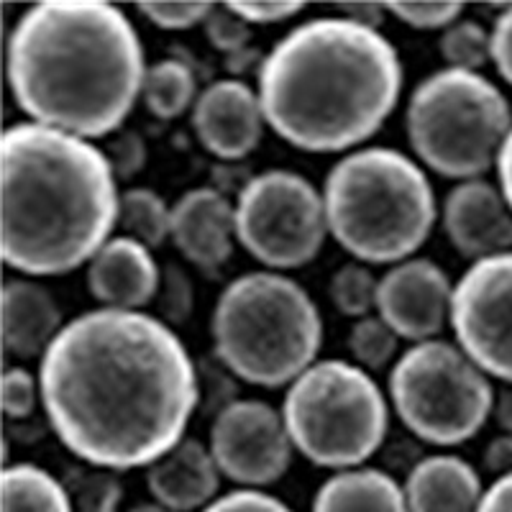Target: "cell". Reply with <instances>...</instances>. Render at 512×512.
<instances>
[{
    "label": "cell",
    "instance_id": "obj_1",
    "mask_svg": "<svg viewBox=\"0 0 512 512\" xmlns=\"http://www.w3.org/2000/svg\"><path fill=\"white\" fill-rule=\"evenodd\" d=\"M39 387L62 446L111 472L169 454L200 400L177 333L141 310L98 308L64 323L41 356Z\"/></svg>",
    "mask_w": 512,
    "mask_h": 512
},
{
    "label": "cell",
    "instance_id": "obj_2",
    "mask_svg": "<svg viewBox=\"0 0 512 512\" xmlns=\"http://www.w3.org/2000/svg\"><path fill=\"white\" fill-rule=\"evenodd\" d=\"M8 85L39 126L80 139L116 134L144 88V49L126 13L100 0H44L8 39Z\"/></svg>",
    "mask_w": 512,
    "mask_h": 512
},
{
    "label": "cell",
    "instance_id": "obj_3",
    "mask_svg": "<svg viewBox=\"0 0 512 512\" xmlns=\"http://www.w3.org/2000/svg\"><path fill=\"white\" fill-rule=\"evenodd\" d=\"M118 177L88 139L34 121L0 136V256L29 277L93 262L118 226Z\"/></svg>",
    "mask_w": 512,
    "mask_h": 512
},
{
    "label": "cell",
    "instance_id": "obj_4",
    "mask_svg": "<svg viewBox=\"0 0 512 512\" xmlns=\"http://www.w3.org/2000/svg\"><path fill=\"white\" fill-rule=\"evenodd\" d=\"M402 64L379 31L349 18H313L282 36L259 70L269 126L305 152H346L395 111Z\"/></svg>",
    "mask_w": 512,
    "mask_h": 512
},
{
    "label": "cell",
    "instance_id": "obj_5",
    "mask_svg": "<svg viewBox=\"0 0 512 512\" xmlns=\"http://www.w3.org/2000/svg\"><path fill=\"white\" fill-rule=\"evenodd\" d=\"M328 233L367 264H400L431 236L436 195L408 154L372 146L346 154L323 187Z\"/></svg>",
    "mask_w": 512,
    "mask_h": 512
},
{
    "label": "cell",
    "instance_id": "obj_6",
    "mask_svg": "<svg viewBox=\"0 0 512 512\" xmlns=\"http://www.w3.org/2000/svg\"><path fill=\"white\" fill-rule=\"evenodd\" d=\"M210 331L223 367L267 390L295 382L323 346L318 308L280 272L236 277L218 297Z\"/></svg>",
    "mask_w": 512,
    "mask_h": 512
},
{
    "label": "cell",
    "instance_id": "obj_7",
    "mask_svg": "<svg viewBox=\"0 0 512 512\" xmlns=\"http://www.w3.org/2000/svg\"><path fill=\"white\" fill-rule=\"evenodd\" d=\"M408 139L425 167L448 180H479L495 167L512 131V111L479 72L438 70L413 90L405 113Z\"/></svg>",
    "mask_w": 512,
    "mask_h": 512
},
{
    "label": "cell",
    "instance_id": "obj_8",
    "mask_svg": "<svg viewBox=\"0 0 512 512\" xmlns=\"http://www.w3.org/2000/svg\"><path fill=\"white\" fill-rule=\"evenodd\" d=\"M292 446L320 469H356L372 459L390 428L379 384L359 364L315 361L285 395L282 405Z\"/></svg>",
    "mask_w": 512,
    "mask_h": 512
},
{
    "label": "cell",
    "instance_id": "obj_9",
    "mask_svg": "<svg viewBox=\"0 0 512 512\" xmlns=\"http://www.w3.org/2000/svg\"><path fill=\"white\" fill-rule=\"evenodd\" d=\"M390 397L405 428L433 446H459L482 431L495 408L487 374L448 341L408 349L390 372Z\"/></svg>",
    "mask_w": 512,
    "mask_h": 512
},
{
    "label": "cell",
    "instance_id": "obj_10",
    "mask_svg": "<svg viewBox=\"0 0 512 512\" xmlns=\"http://www.w3.org/2000/svg\"><path fill=\"white\" fill-rule=\"evenodd\" d=\"M236 236L264 267H305L326 244L323 195L290 169L259 172L241 187L236 200Z\"/></svg>",
    "mask_w": 512,
    "mask_h": 512
},
{
    "label": "cell",
    "instance_id": "obj_11",
    "mask_svg": "<svg viewBox=\"0 0 512 512\" xmlns=\"http://www.w3.org/2000/svg\"><path fill=\"white\" fill-rule=\"evenodd\" d=\"M459 349L489 377L512 384V251L479 259L451 297Z\"/></svg>",
    "mask_w": 512,
    "mask_h": 512
},
{
    "label": "cell",
    "instance_id": "obj_12",
    "mask_svg": "<svg viewBox=\"0 0 512 512\" xmlns=\"http://www.w3.org/2000/svg\"><path fill=\"white\" fill-rule=\"evenodd\" d=\"M210 454L223 477L246 489H262L285 477L292 438L282 413L264 400H233L210 425Z\"/></svg>",
    "mask_w": 512,
    "mask_h": 512
},
{
    "label": "cell",
    "instance_id": "obj_13",
    "mask_svg": "<svg viewBox=\"0 0 512 512\" xmlns=\"http://www.w3.org/2000/svg\"><path fill=\"white\" fill-rule=\"evenodd\" d=\"M454 287L431 259H405L379 280V318L413 344L433 341L451 320Z\"/></svg>",
    "mask_w": 512,
    "mask_h": 512
},
{
    "label": "cell",
    "instance_id": "obj_14",
    "mask_svg": "<svg viewBox=\"0 0 512 512\" xmlns=\"http://www.w3.org/2000/svg\"><path fill=\"white\" fill-rule=\"evenodd\" d=\"M262 100L241 80H218L198 95L192 126L200 144L226 162L244 159L264 134Z\"/></svg>",
    "mask_w": 512,
    "mask_h": 512
},
{
    "label": "cell",
    "instance_id": "obj_15",
    "mask_svg": "<svg viewBox=\"0 0 512 512\" xmlns=\"http://www.w3.org/2000/svg\"><path fill=\"white\" fill-rule=\"evenodd\" d=\"M443 231L474 262L512 249V208L487 180H466L446 195Z\"/></svg>",
    "mask_w": 512,
    "mask_h": 512
},
{
    "label": "cell",
    "instance_id": "obj_16",
    "mask_svg": "<svg viewBox=\"0 0 512 512\" xmlns=\"http://www.w3.org/2000/svg\"><path fill=\"white\" fill-rule=\"evenodd\" d=\"M177 251L200 272L213 274L231 259L236 236V208L213 187L187 190L172 208V231Z\"/></svg>",
    "mask_w": 512,
    "mask_h": 512
},
{
    "label": "cell",
    "instance_id": "obj_17",
    "mask_svg": "<svg viewBox=\"0 0 512 512\" xmlns=\"http://www.w3.org/2000/svg\"><path fill=\"white\" fill-rule=\"evenodd\" d=\"M162 285V272L149 246L131 236L111 239L88 267V290L103 308L139 310L154 303Z\"/></svg>",
    "mask_w": 512,
    "mask_h": 512
},
{
    "label": "cell",
    "instance_id": "obj_18",
    "mask_svg": "<svg viewBox=\"0 0 512 512\" xmlns=\"http://www.w3.org/2000/svg\"><path fill=\"white\" fill-rule=\"evenodd\" d=\"M221 477L210 448L195 438H182L169 454L146 466V487L154 502L172 512L205 510L216 500Z\"/></svg>",
    "mask_w": 512,
    "mask_h": 512
},
{
    "label": "cell",
    "instance_id": "obj_19",
    "mask_svg": "<svg viewBox=\"0 0 512 512\" xmlns=\"http://www.w3.org/2000/svg\"><path fill=\"white\" fill-rule=\"evenodd\" d=\"M3 346L18 359L44 356L64 328L62 310L47 287L34 280H11L0 295Z\"/></svg>",
    "mask_w": 512,
    "mask_h": 512
},
{
    "label": "cell",
    "instance_id": "obj_20",
    "mask_svg": "<svg viewBox=\"0 0 512 512\" xmlns=\"http://www.w3.org/2000/svg\"><path fill=\"white\" fill-rule=\"evenodd\" d=\"M402 487L410 512H479L484 497L477 469L451 454L418 461Z\"/></svg>",
    "mask_w": 512,
    "mask_h": 512
},
{
    "label": "cell",
    "instance_id": "obj_21",
    "mask_svg": "<svg viewBox=\"0 0 512 512\" xmlns=\"http://www.w3.org/2000/svg\"><path fill=\"white\" fill-rule=\"evenodd\" d=\"M310 512H410L405 487L382 469L356 466L328 477Z\"/></svg>",
    "mask_w": 512,
    "mask_h": 512
},
{
    "label": "cell",
    "instance_id": "obj_22",
    "mask_svg": "<svg viewBox=\"0 0 512 512\" xmlns=\"http://www.w3.org/2000/svg\"><path fill=\"white\" fill-rule=\"evenodd\" d=\"M0 512H75L70 492L36 464H11L0 474Z\"/></svg>",
    "mask_w": 512,
    "mask_h": 512
},
{
    "label": "cell",
    "instance_id": "obj_23",
    "mask_svg": "<svg viewBox=\"0 0 512 512\" xmlns=\"http://www.w3.org/2000/svg\"><path fill=\"white\" fill-rule=\"evenodd\" d=\"M198 80L187 62L169 57L146 70L141 98L149 113L162 121L180 118L192 103H198Z\"/></svg>",
    "mask_w": 512,
    "mask_h": 512
},
{
    "label": "cell",
    "instance_id": "obj_24",
    "mask_svg": "<svg viewBox=\"0 0 512 512\" xmlns=\"http://www.w3.org/2000/svg\"><path fill=\"white\" fill-rule=\"evenodd\" d=\"M118 226L139 244L157 249L172 231V208H167L159 192L149 187H131L121 195Z\"/></svg>",
    "mask_w": 512,
    "mask_h": 512
},
{
    "label": "cell",
    "instance_id": "obj_25",
    "mask_svg": "<svg viewBox=\"0 0 512 512\" xmlns=\"http://www.w3.org/2000/svg\"><path fill=\"white\" fill-rule=\"evenodd\" d=\"M75 512H118L123 502V484L111 469H72L64 479Z\"/></svg>",
    "mask_w": 512,
    "mask_h": 512
},
{
    "label": "cell",
    "instance_id": "obj_26",
    "mask_svg": "<svg viewBox=\"0 0 512 512\" xmlns=\"http://www.w3.org/2000/svg\"><path fill=\"white\" fill-rule=\"evenodd\" d=\"M438 49L451 70L477 72L492 59V34L477 21H456L443 31Z\"/></svg>",
    "mask_w": 512,
    "mask_h": 512
},
{
    "label": "cell",
    "instance_id": "obj_27",
    "mask_svg": "<svg viewBox=\"0 0 512 512\" xmlns=\"http://www.w3.org/2000/svg\"><path fill=\"white\" fill-rule=\"evenodd\" d=\"M400 336L379 315L356 320L349 331V351L361 369H384L397 356Z\"/></svg>",
    "mask_w": 512,
    "mask_h": 512
},
{
    "label": "cell",
    "instance_id": "obj_28",
    "mask_svg": "<svg viewBox=\"0 0 512 512\" xmlns=\"http://www.w3.org/2000/svg\"><path fill=\"white\" fill-rule=\"evenodd\" d=\"M379 282L361 262L344 264L333 274L331 300L338 310L349 318H367L372 308H377Z\"/></svg>",
    "mask_w": 512,
    "mask_h": 512
},
{
    "label": "cell",
    "instance_id": "obj_29",
    "mask_svg": "<svg viewBox=\"0 0 512 512\" xmlns=\"http://www.w3.org/2000/svg\"><path fill=\"white\" fill-rule=\"evenodd\" d=\"M0 405L3 413L13 420H24L34 413L36 400H41V387L31 372L21 367H13L3 374L0 382Z\"/></svg>",
    "mask_w": 512,
    "mask_h": 512
},
{
    "label": "cell",
    "instance_id": "obj_30",
    "mask_svg": "<svg viewBox=\"0 0 512 512\" xmlns=\"http://www.w3.org/2000/svg\"><path fill=\"white\" fill-rule=\"evenodd\" d=\"M387 11L413 29H443L459 21L464 6L461 3H384Z\"/></svg>",
    "mask_w": 512,
    "mask_h": 512
},
{
    "label": "cell",
    "instance_id": "obj_31",
    "mask_svg": "<svg viewBox=\"0 0 512 512\" xmlns=\"http://www.w3.org/2000/svg\"><path fill=\"white\" fill-rule=\"evenodd\" d=\"M205 34L213 47L226 54H241L251 39L249 24L228 6H213L210 16L205 18Z\"/></svg>",
    "mask_w": 512,
    "mask_h": 512
},
{
    "label": "cell",
    "instance_id": "obj_32",
    "mask_svg": "<svg viewBox=\"0 0 512 512\" xmlns=\"http://www.w3.org/2000/svg\"><path fill=\"white\" fill-rule=\"evenodd\" d=\"M216 3H136L141 13H144L154 26L167 31L190 29L195 24H205V18L210 16Z\"/></svg>",
    "mask_w": 512,
    "mask_h": 512
},
{
    "label": "cell",
    "instance_id": "obj_33",
    "mask_svg": "<svg viewBox=\"0 0 512 512\" xmlns=\"http://www.w3.org/2000/svg\"><path fill=\"white\" fill-rule=\"evenodd\" d=\"M157 305L162 318L169 320V323H182V320L190 315V308H192L190 277H187L180 267H175V264H169V267L162 272V285H159Z\"/></svg>",
    "mask_w": 512,
    "mask_h": 512
},
{
    "label": "cell",
    "instance_id": "obj_34",
    "mask_svg": "<svg viewBox=\"0 0 512 512\" xmlns=\"http://www.w3.org/2000/svg\"><path fill=\"white\" fill-rule=\"evenodd\" d=\"M200 512H292L280 497H272L262 489H233L228 495L216 497Z\"/></svg>",
    "mask_w": 512,
    "mask_h": 512
},
{
    "label": "cell",
    "instance_id": "obj_35",
    "mask_svg": "<svg viewBox=\"0 0 512 512\" xmlns=\"http://www.w3.org/2000/svg\"><path fill=\"white\" fill-rule=\"evenodd\" d=\"M226 6L246 24H277V21L297 16L305 8L295 0H287V3L285 0H231Z\"/></svg>",
    "mask_w": 512,
    "mask_h": 512
},
{
    "label": "cell",
    "instance_id": "obj_36",
    "mask_svg": "<svg viewBox=\"0 0 512 512\" xmlns=\"http://www.w3.org/2000/svg\"><path fill=\"white\" fill-rule=\"evenodd\" d=\"M108 152H111L108 154V162H111L118 180L134 177L136 172H141V167L146 162V144L136 131H123V134H118L111 141Z\"/></svg>",
    "mask_w": 512,
    "mask_h": 512
},
{
    "label": "cell",
    "instance_id": "obj_37",
    "mask_svg": "<svg viewBox=\"0 0 512 512\" xmlns=\"http://www.w3.org/2000/svg\"><path fill=\"white\" fill-rule=\"evenodd\" d=\"M489 34H492V64L512 88V6L497 16Z\"/></svg>",
    "mask_w": 512,
    "mask_h": 512
},
{
    "label": "cell",
    "instance_id": "obj_38",
    "mask_svg": "<svg viewBox=\"0 0 512 512\" xmlns=\"http://www.w3.org/2000/svg\"><path fill=\"white\" fill-rule=\"evenodd\" d=\"M484 469L497 477L512 474V436L502 433V436L492 438L484 448Z\"/></svg>",
    "mask_w": 512,
    "mask_h": 512
},
{
    "label": "cell",
    "instance_id": "obj_39",
    "mask_svg": "<svg viewBox=\"0 0 512 512\" xmlns=\"http://www.w3.org/2000/svg\"><path fill=\"white\" fill-rule=\"evenodd\" d=\"M338 11H341V18H349L354 24L379 31L387 6L384 3H338Z\"/></svg>",
    "mask_w": 512,
    "mask_h": 512
},
{
    "label": "cell",
    "instance_id": "obj_40",
    "mask_svg": "<svg viewBox=\"0 0 512 512\" xmlns=\"http://www.w3.org/2000/svg\"><path fill=\"white\" fill-rule=\"evenodd\" d=\"M479 512H512V474L497 477L484 489Z\"/></svg>",
    "mask_w": 512,
    "mask_h": 512
},
{
    "label": "cell",
    "instance_id": "obj_41",
    "mask_svg": "<svg viewBox=\"0 0 512 512\" xmlns=\"http://www.w3.org/2000/svg\"><path fill=\"white\" fill-rule=\"evenodd\" d=\"M497 177H500V190L505 195L507 205L512 208V131L505 139L500 149V157H497Z\"/></svg>",
    "mask_w": 512,
    "mask_h": 512
},
{
    "label": "cell",
    "instance_id": "obj_42",
    "mask_svg": "<svg viewBox=\"0 0 512 512\" xmlns=\"http://www.w3.org/2000/svg\"><path fill=\"white\" fill-rule=\"evenodd\" d=\"M492 415L497 418V425L502 428V433L512 436V387L502 390L500 395H495V408Z\"/></svg>",
    "mask_w": 512,
    "mask_h": 512
},
{
    "label": "cell",
    "instance_id": "obj_43",
    "mask_svg": "<svg viewBox=\"0 0 512 512\" xmlns=\"http://www.w3.org/2000/svg\"><path fill=\"white\" fill-rule=\"evenodd\" d=\"M128 512H172V510L159 505V502H139V505H134Z\"/></svg>",
    "mask_w": 512,
    "mask_h": 512
}]
</instances>
